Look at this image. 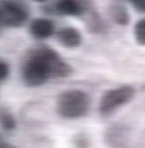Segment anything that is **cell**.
I'll list each match as a JSON object with an SVG mask.
<instances>
[{
    "mask_svg": "<svg viewBox=\"0 0 145 148\" xmlns=\"http://www.w3.org/2000/svg\"><path fill=\"white\" fill-rule=\"evenodd\" d=\"M71 74V66L47 46L31 49L22 64V79L29 86H39L52 77L65 78Z\"/></svg>",
    "mask_w": 145,
    "mask_h": 148,
    "instance_id": "1",
    "label": "cell"
},
{
    "mask_svg": "<svg viewBox=\"0 0 145 148\" xmlns=\"http://www.w3.org/2000/svg\"><path fill=\"white\" fill-rule=\"evenodd\" d=\"M91 106V99L86 91L69 89L57 98V112L64 119L75 120L84 117Z\"/></svg>",
    "mask_w": 145,
    "mask_h": 148,
    "instance_id": "2",
    "label": "cell"
},
{
    "mask_svg": "<svg viewBox=\"0 0 145 148\" xmlns=\"http://www.w3.org/2000/svg\"><path fill=\"white\" fill-rule=\"evenodd\" d=\"M135 96V89L130 85H120L117 88L107 90L101 96L99 103V111L103 116L112 115L120 109L122 106L127 105L129 101Z\"/></svg>",
    "mask_w": 145,
    "mask_h": 148,
    "instance_id": "3",
    "label": "cell"
},
{
    "mask_svg": "<svg viewBox=\"0 0 145 148\" xmlns=\"http://www.w3.org/2000/svg\"><path fill=\"white\" fill-rule=\"evenodd\" d=\"M30 16L26 4L18 1H0V27H20Z\"/></svg>",
    "mask_w": 145,
    "mask_h": 148,
    "instance_id": "4",
    "label": "cell"
},
{
    "mask_svg": "<svg viewBox=\"0 0 145 148\" xmlns=\"http://www.w3.org/2000/svg\"><path fill=\"white\" fill-rule=\"evenodd\" d=\"M105 141L110 148H128L130 145V136L124 126L116 125L106 131Z\"/></svg>",
    "mask_w": 145,
    "mask_h": 148,
    "instance_id": "5",
    "label": "cell"
},
{
    "mask_svg": "<svg viewBox=\"0 0 145 148\" xmlns=\"http://www.w3.org/2000/svg\"><path fill=\"white\" fill-rule=\"evenodd\" d=\"M55 26L54 22L49 18L38 17L31 21L30 24V35L36 40H47L54 34Z\"/></svg>",
    "mask_w": 145,
    "mask_h": 148,
    "instance_id": "6",
    "label": "cell"
},
{
    "mask_svg": "<svg viewBox=\"0 0 145 148\" xmlns=\"http://www.w3.org/2000/svg\"><path fill=\"white\" fill-rule=\"evenodd\" d=\"M57 40L67 48H76L82 42V35L75 27H63L57 32Z\"/></svg>",
    "mask_w": 145,
    "mask_h": 148,
    "instance_id": "7",
    "label": "cell"
},
{
    "mask_svg": "<svg viewBox=\"0 0 145 148\" xmlns=\"http://www.w3.org/2000/svg\"><path fill=\"white\" fill-rule=\"evenodd\" d=\"M54 12L64 16H80L86 11L85 5L75 0H60L53 5Z\"/></svg>",
    "mask_w": 145,
    "mask_h": 148,
    "instance_id": "8",
    "label": "cell"
},
{
    "mask_svg": "<svg viewBox=\"0 0 145 148\" xmlns=\"http://www.w3.org/2000/svg\"><path fill=\"white\" fill-rule=\"evenodd\" d=\"M107 14L111 20L118 26H127L130 22V15L122 3H111L107 8Z\"/></svg>",
    "mask_w": 145,
    "mask_h": 148,
    "instance_id": "9",
    "label": "cell"
},
{
    "mask_svg": "<svg viewBox=\"0 0 145 148\" xmlns=\"http://www.w3.org/2000/svg\"><path fill=\"white\" fill-rule=\"evenodd\" d=\"M86 24H87V29L90 30L93 34H97V32L103 31L105 29V24L102 21V18L97 15L95 11H90L86 15Z\"/></svg>",
    "mask_w": 145,
    "mask_h": 148,
    "instance_id": "10",
    "label": "cell"
},
{
    "mask_svg": "<svg viewBox=\"0 0 145 148\" xmlns=\"http://www.w3.org/2000/svg\"><path fill=\"white\" fill-rule=\"evenodd\" d=\"M0 125L5 131H12L16 127V120L10 112V110L5 108L0 110Z\"/></svg>",
    "mask_w": 145,
    "mask_h": 148,
    "instance_id": "11",
    "label": "cell"
},
{
    "mask_svg": "<svg viewBox=\"0 0 145 148\" xmlns=\"http://www.w3.org/2000/svg\"><path fill=\"white\" fill-rule=\"evenodd\" d=\"M133 34L137 43L140 46H145V17H142L135 22Z\"/></svg>",
    "mask_w": 145,
    "mask_h": 148,
    "instance_id": "12",
    "label": "cell"
},
{
    "mask_svg": "<svg viewBox=\"0 0 145 148\" xmlns=\"http://www.w3.org/2000/svg\"><path fill=\"white\" fill-rule=\"evenodd\" d=\"M9 73H10V68H9L7 63L0 61V82L5 80L9 75Z\"/></svg>",
    "mask_w": 145,
    "mask_h": 148,
    "instance_id": "13",
    "label": "cell"
},
{
    "mask_svg": "<svg viewBox=\"0 0 145 148\" xmlns=\"http://www.w3.org/2000/svg\"><path fill=\"white\" fill-rule=\"evenodd\" d=\"M132 6L140 14H145V0H133L130 1Z\"/></svg>",
    "mask_w": 145,
    "mask_h": 148,
    "instance_id": "14",
    "label": "cell"
},
{
    "mask_svg": "<svg viewBox=\"0 0 145 148\" xmlns=\"http://www.w3.org/2000/svg\"><path fill=\"white\" fill-rule=\"evenodd\" d=\"M75 145H76L78 148H80V146H82V148H87L88 147V140L85 136H78L76 141H75Z\"/></svg>",
    "mask_w": 145,
    "mask_h": 148,
    "instance_id": "15",
    "label": "cell"
},
{
    "mask_svg": "<svg viewBox=\"0 0 145 148\" xmlns=\"http://www.w3.org/2000/svg\"><path fill=\"white\" fill-rule=\"evenodd\" d=\"M0 148H15V147H14V146H11L10 143L1 142V143H0Z\"/></svg>",
    "mask_w": 145,
    "mask_h": 148,
    "instance_id": "16",
    "label": "cell"
},
{
    "mask_svg": "<svg viewBox=\"0 0 145 148\" xmlns=\"http://www.w3.org/2000/svg\"><path fill=\"white\" fill-rule=\"evenodd\" d=\"M1 142H3V141H1V138H0V143H1Z\"/></svg>",
    "mask_w": 145,
    "mask_h": 148,
    "instance_id": "17",
    "label": "cell"
}]
</instances>
